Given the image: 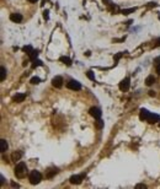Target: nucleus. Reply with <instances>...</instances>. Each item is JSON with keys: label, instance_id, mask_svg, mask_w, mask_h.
I'll use <instances>...</instances> for the list:
<instances>
[{"label": "nucleus", "instance_id": "f257e3e1", "mask_svg": "<svg viewBox=\"0 0 160 189\" xmlns=\"http://www.w3.org/2000/svg\"><path fill=\"white\" fill-rule=\"evenodd\" d=\"M27 173V166L25 162H19L15 167V174L19 178H24Z\"/></svg>", "mask_w": 160, "mask_h": 189}, {"label": "nucleus", "instance_id": "f03ea898", "mask_svg": "<svg viewBox=\"0 0 160 189\" xmlns=\"http://www.w3.org/2000/svg\"><path fill=\"white\" fill-rule=\"evenodd\" d=\"M29 179H30V183L31 184H38L42 179V174L38 172V171H32L29 176Z\"/></svg>", "mask_w": 160, "mask_h": 189}, {"label": "nucleus", "instance_id": "7ed1b4c3", "mask_svg": "<svg viewBox=\"0 0 160 189\" xmlns=\"http://www.w3.org/2000/svg\"><path fill=\"white\" fill-rule=\"evenodd\" d=\"M66 86H68V89H70V90H74V91H79V90L81 89V85H80V82H78V81H75V80H70V81H68Z\"/></svg>", "mask_w": 160, "mask_h": 189}, {"label": "nucleus", "instance_id": "20e7f679", "mask_svg": "<svg viewBox=\"0 0 160 189\" xmlns=\"http://www.w3.org/2000/svg\"><path fill=\"white\" fill-rule=\"evenodd\" d=\"M52 85H53L54 87H57V89H61V87L63 86V79H62L61 76H56V77H53V80H52Z\"/></svg>", "mask_w": 160, "mask_h": 189}, {"label": "nucleus", "instance_id": "39448f33", "mask_svg": "<svg viewBox=\"0 0 160 189\" xmlns=\"http://www.w3.org/2000/svg\"><path fill=\"white\" fill-rule=\"evenodd\" d=\"M129 79L126 77V79H123L121 82H120V90L121 91H128V89H129Z\"/></svg>", "mask_w": 160, "mask_h": 189}, {"label": "nucleus", "instance_id": "423d86ee", "mask_svg": "<svg viewBox=\"0 0 160 189\" xmlns=\"http://www.w3.org/2000/svg\"><path fill=\"white\" fill-rule=\"evenodd\" d=\"M89 113H90V116H93L95 119H100V117H101V111H100L98 108H96V107H91L90 111H89Z\"/></svg>", "mask_w": 160, "mask_h": 189}, {"label": "nucleus", "instance_id": "0eeeda50", "mask_svg": "<svg viewBox=\"0 0 160 189\" xmlns=\"http://www.w3.org/2000/svg\"><path fill=\"white\" fill-rule=\"evenodd\" d=\"M10 20L12 21V22H16V24H19V22H21L22 21V15L21 14H11L10 15Z\"/></svg>", "mask_w": 160, "mask_h": 189}, {"label": "nucleus", "instance_id": "6e6552de", "mask_svg": "<svg viewBox=\"0 0 160 189\" xmlns=\"http://www.w3.org/2000/svg\"><path fill=\"white\" fill-rule=\"evenodd\" d=\"M25 98H26V94H16L14 97H12V102L20 103V102H22Z\"/></svg>", "mask_w": 160, "mask_h": 189}, {"label": "nucleus", "instance_id": "1a4fd4ad", "mask_svg": "<svg viewBox=\"0 0 160 189\" xmlns=\"http://www.w3.org/2000/svg\"><path fill=\"white\" fill-rule=\"evenodd\" d=\"M147 122H149V123H157V122H159V116L158 114H153V113H149V116H148V118H147Z\"/></svg>", "mask_w": 160, "mask_h": 189}, {"label": "nucleus", "instance_id": "9d476101", "mask_svg": "<svg viewBox=\"0 0 160 189\" xmlns=\"http://www.w3.org/2000/svg\"><path fill=\"white\" fill-rule=\"evenodd\" d=\"M81 181H83V177L81 176H71L70 179H69V182L71 184H80Z\"/></svg>", "mask_w": 160, "mask_h": 189}, {"label": "nucleus", "instance_id": "9b49d317", "mask_svg": "<svg viewBox=\"0 0 160 189\" xmlns=\"http://www.w3.org/2000/svg\"><path fill=\"white\" fill-rule=\"evenodd\" d=\"M7 147H9L7 141H6L5 139H1V140H0V150H1V152H2V154L6 152V151H7Z\"/></svg>", "mask_w": 160, "mask_h": 189}, {"label": "nucleus", "instance_id": "f8f14e48", "mask_svg": "<svg viewBox=\"0 0 160 189\" xmlns=\"http://www.w3.org/2000/svg\"><path fill=\"white\" fill-rule=\"evenodd\" d=\"M155 81H157L155 77H154L153 75H150V76H148V77L145 79V85H147V86H152L153 84H155Z\"/></svg>", "mask_w": 160, "mask_h": 189}, {"label": "nucleus", "instance_id": "ddd939ff", "mask_svg": "<svg viewBox=\"0 0 160 189\" xmlns=\"http://www.w3.org/2000/svg\"><path fill=\"white\" fill-rule=\"evenodd\" d=\"M149 113L150 112H148L147 109H140V119L142 120H147V118H148V116H149Z\"/></svg>", "mask_w": 160, "mask_h": 189}, {"label": "nucleus", "instance_id": "4468645a", "mask_svg": "<svg viewBox=\"0 0 160 189\" xmlns=\"http://www.w3.org/2000/svg\"><path fill=\"white\" fill-rule=\"evenodd\" d=\"M22 156V152H20V151H16V152H14L12 155H11V158H12V161H20V158Z\"/></svg>", "mask_w": 160, "mask_h": 189}, {"label": "nucleus", "instance_id": "2eb2a0df", "mask_svg": "<svg viewBox=\"0 0 160 189\" xmlns=\"http://www.w3.org/2000/svg\"><path fill=\"white\" fill-rule=\"evenodd\" d=\"M0 70H1V76H0V80H1V81H4V80H5V77H6V69H5L4 66H1V69H0Z\"/></svg>", "mask_w": 160, "mask_h": 189}, {"label": "nucleus", "instance_id": "dca6fc26", "mask_svg": "<svg viewBox=\"0 0 160 189\" xmlns=\"http://www.w3.org/2000/svg\"><path fill=\"white\" fill-rule=\"evenodd\" d=\"M134 11H135V7H130V9H125V10H122V14H123V15H128V14L134 12Z\"/></svg>", "mask_w": 160, "mask_h": 189}, {"label": "nucleus", "instance_id": "f3484780", "mask_svg": "<svg viewBox=\"0 0 160 189\" xmlns=\"http://www.w3.org/2000/svg\"><path fill=\"white\" fill-rule=\"evenodd\" d=\"M57 172H58V169H57V168H52V169H49V172L47 173V177H48V178H51V177H52L53 174H56Z\"/></svg>", "mask_w": 160, "mask_h": 189}, {"label": "nucleus", "instance_id": "a211bd4d", "mask_svg": "<svg viewBox=\"0 0 160 189\" xmlns=\"http://www.w3.org/2000/svg\"><path fill=\"white\" fill-rule=\"evenodd\" d=\"M39 81H41V79H39V77H37V76H33V77L31 79V84H33V85L39 84Z\"/></svg>", "mask_w": 160, "mask_h": 189}, {"label": "nucleus", "instance_id": "6ab92c4d", "mask_svg": "<svg viewBox=\"0 0 160 189\" xmlns=\"http://www.w3.org/2000/svg\"><path fill=\"white\" fill-rule=\"evenodd\" d=\"M61 62L65 63L66 65H70V59H69L68 57H62V58H61Z\"/></svg>", "mask_w": 160, "mask_h": 189}, {"label": "nucleus", "instance_id": "aec40b11", "mask_svg": "<svg viewBox=\"0 0 160 189\" xmlns=\"http://www.w3.org/2000/svg\"><path fill=\"white\" fill-rule=\"evenodd\" d=\"M24 50H25V52H26V53H27L29 55H30V54H31L32 52H33V50H32V48H31V47H30V46H27V47H25V48H24Z\"/></svg>", "mask_w": 160, "mask_h": 189}, {"label": "nucleus", "instance_id": "412c9836", "mask_svg": "<svg viewBox=\"0 0 160 189\" xmlns=\"http://www.w3.org/2000/svg\"><path fill=\"white\" fill-rule=\"evenodd\" d=\"M86 75H88V77H89L90 80H93V81L95 80V76H94V74H93V71H88V72H86Z\"/></svg>", "mask_w": 160, "mask_h": 189}, {"label": "nucleus", "instance_id": "4be33fe9", "mask_svg": "<svg viewBox=\"0 0 160 189\" xmlns=\"http://www.w3.org/2000/svg\"><path fill=\"white\" fill-rule=\"evenodd\" d=\"M102 125H103L102 120H101V119H97V126H98V128H102Z\"/></svg>", "mask_w": 160, "mask_h": 189}, {"label": "nucleus", "instance_id": "5701e85b", "mask_svg": "<svg viewBox=\"0 0 160 189\" xmlns=\"http://www.w3.org/2000/svg\"><path fill=\"white\" fill-rule=\"evenodd\" d=\"M33 63H34V64H33V68H34V66H37V65H41V64H42L39 60H33Z\"/></svg>", "mask_w": 160, "mask_h": 189}, {"label": "nucleus", "instance_id": "b1692460", "mask_svg": "<svg viewBox=\"0 0 160 189\" xmlns=\"http://www.w3.org/2000/svg\"><path fill=\"white\" fill-rule=\"evenodd\" d=\"M121 57H122V53H120V54H117V55H116V58H115V62H117V60H118V59H120Z\"/></svg>", "mask_w": 160, "mask_h": 189}, {"label": "nucleus", "instance_id": "393cba45", "mask_svg": "<svg viewBox=\"0 0 160 189\" xmlns=\"http://www.w3.org/2000/svg\"><path fill=\"white\" fill-rule=\"evenodd\" d=\"M137 188H147V186H144V184H137Z\"/></svg>", "mask_w": 160, "mask_h": 189}, {"label": "nucleus", "instance_id": "a878e982", "mask_svg": "<svg viewBox=\"0 0 160 189\" xmlns=\"http://www.w3.org/2000/svg\"><path fill=\"white\" fill-rule=\"evenodd\" d=\"M157 72L160 75V64H158V65H157Z\"/></svg>", "mask_w": 160, "mask_h": 189}, {"label": "nucleus", "instance_id": "bb28decb", "mask_svg": "<svg viewBox=\"0 0 160 189\" xmlns=\"http://www.w3.org/2000/svg\"><path fill=\"white\" fill-rule=\"evenodd\" d=\"M149 96H155V92L154 91H149Z\"/></svg>", "mask_w": 160, "mask_h": 189}, {"label": "nucleus", "instance_id": "cd10ccee", "mask_svg": "<svg viewBox=\"0 0 160 189\" xmlns=\"http://www.w3.org/2000/svg\"><path fill=\"white\" fill-rule=\"evenodd\" d=\"M11 186H12V187H16V188H17V187H19V184H16V183H14V182H12V183H11Z\"/></svg>", "mask_w": 160, "mask_h": 189}, {"label": "nucleus", "instance_id": "c85d7f7f", "mask_svg": "<svg viewBox=\"0 0 160 189\" xmlns=\"http://www.w3.org/2000/svg\"><path fill=\"white\" fill-rule=\"evenodd\" d=\"M30 2H36V1H38V0H29Z\"/></svg>", "mask_w": 160, "mask_h": 189}, {"label": "nucleus", "instance_id": "c756f323", "mask_svg": "<svg viewBox=\"0 0 160 189\" xmlns=\"http://www.w3.org/2000/svg\"><path fill=\"white\" fill-rule=\"evenodd\" d=\"M157 46H160V39H158V43H157Z\"/></svg>", "mask_w": 160, "mask_h": 189}, {"label": "nucleus", "instance_id": "7c9ffc66", "mask_svg": "<svg viewBox=\"0 0 160 189\" xmlns=\"http://www.w3.org/2000/svg\"><path fill=\"white\" fill-rule=\"evenodd\" d=\"M159 125H160V124H159Z\"/></svg>", "mask_w": 160, "mask_h": 189}]
</instances>
